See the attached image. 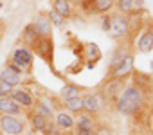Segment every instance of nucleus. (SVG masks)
Segmentation results:
<instances>
[{
    "label": "nucleus",
    "instance_id": "nucleus-1",
    "mask_svg": "<svg viewBox=\"0 0 153 135\" xmlns=\"http://www.w3.org/2000/svg\"><path fill=\"white\" fill-rule=\"evenodd\" d=\"M142 105H144V92L137 85H130L123 88L117 99V112H121L123 115H135L137 112H140Z\"/></svg>",
    "mask_w": 153,
    "mask_h": 135
},
{
    "label": "nucleus",
    "instance_id": "nucleus-2",
    "mask_svg": "<svg viewBox=\"0 0 153 135\" xmlns=\"http://www.w3.org/2000/svg\"><path fill=\"white\" fill-rule=\"evenodd\" d=\"M0 131L6 135H24L25 122L18 115H6L0 113Z\"/></svg>",
    "mask_w": 153,
    "mask_h": 135
},
{
    "label": "nucleus",
    "instance_id": "nucleus-3",
    "mask_svg": "<svg viewBox=\"0 0 153 135\" xmlns=\"http://www.w3.org/2000/svg\"><path fill=\"white\" fill-rule=\"evenodd\" d=\"M81 97H83V112L88 115H96V113L103 112L106 106V97L103 96V92H92V94H85Z\"/></svg>",
    "mask_w": 153,
    "mask_h": 135
},
{
    "label": "nucleus",
    "instance_id": "nucleus-4",
    "mask_svg": "<svg viewBox=\"0 0 153 135\" xmlns=\"http://www.w3.org/2000/svg\"><path fill=\"white\" fill-rule=\"evenodd\" d=\"M33 59H34V52L29 47H18L13 50V61L18 69H22V72H31L33 69Z\"/></svg>",
    "mask_w": 153,
    "mask_h": 135
},
{
    "label": "nucleus",
    "instance_id": "nucleus-5",
    "mask_svg": "<svg viewBox=\"0 0 153 135\" xmlns=\"http://www.w3.org/2000/svg\"><path fill=\"white\" fill-rule=\"evenodd\" d=\"M0 81L9 85L11 88H16L24 81V72H22V69H18L15 63H7L4 67V70L0 72Z\"/></svg>",
    "mask_w": 153,
    "mask_h": 135
},
{
    "label": "nucleus",
    "instance_id": "nucleus-6",
    "mask_svg": "<svg viewBox=\"0 0 153 135\" xmlns=\"http://www.w3.org/2000/svg\"><path fill=\"white\" fill-rule=\"evenodd\" d=\"M135 72V58H133V54H126L124 58H123V61L117 65V67H114L112 69V72H110V78H114V79H126L128 76H131Z\"/></svg>",
    "mask_w": 153,
    "mask_h": 135
},
{
    "label": "nucleus",
    "instance_id": "nucleus-7",
    "mask_svg": "<svg viewBox=\"0 0 153 135\" xmlns=\"http://www.w3.org/2000/svg\"><path fill=\"white\" fill-rule=\"evenodd\" d=\"M130 29V20L126 18V15H112V22H110V34L112 38H123Z\"/></svg>",
    "mask_w": 153,
    "mask_h": 135
},
{
    "label": "nucleus",
    "instance_id": "nucleus-8",
    "mask_svg": "<svg viewBox=\"0 0 153 135\" xmlns=\"http://www.w3.org/2000/svg\"><path fill=\"white\" fill-rule=\"evenodd\" d=\"M9 97H13L22 108H34V105H36V99H34V96L29 92V90H25V88H13L11 90V96Z\"/></svg>",
    "mask_w": 153,
    "mask_h": 135
},
{
    "label": "nucleus",
    "instance_id": "nucleus-9",
    "mask_svg": "<svg viewBox=\"0 0 153 135\" xmlns=\"http://www.w3.org/2000/svg\"><path fill=\"white\" fill-rule=\"evenodd\" d=\"M33 50L38 56H42L47 63L52 61V40L51 38H38V42L34 43Z\"/></svg>",
    "mask_w": 153,
    "mask_h": 135
},
{
    "label": "nucleus",
    "instance_id": "nucleus-10",
    "mask_svg": "<svg viewBox=\"0 0 153 135\" xmlns=\"http://www.w3.org/2000/svg\"><path fill=\"white\" fill-rule=\"evenodd\" d=\"M33 27H34V31L38 33L40 38H52V25H51V22L45 15H38L36 20L33 22Z\"/></svg>",
    "mask_w": 153,
    "mask_h": 135
},
{
    "label": "nucleus",
    "instance_id": "nucleus-11",
    "mask_svg": "<svg viewBox=\"0 0 153 135\" xmlns=\"http://www.w3.org/2000/svg\"><path fill=\"white\" fill-rule=\"evenodd\" d=\"M137 49L144 54L153 50V27H146L137 38Z\"/></svg>",
    "mask_w": 153,
    "mask_h": 135
},
{
    "label": "nucleus",
    "instance_id": "nucleus-12",
    "mask_svg": "<svg viewBox=\"0 0 153 135\" xmlns=\"http://www.w3.org/2000/svg\"><path fill=\"white\" fill-rule=\"evenodd\" d=\"M83 52H85V61H87V65L92 67L103 58V54H101V49H99V45H96V43H92V42H88V43H85V47H83Z\"/></svg>",
    "mask_w": 153,
    "mask_h": 135
},
{
    "label": "nucleus",
    "instance_id": "nucleus-13",
    "mask_svg": "<svg viewBox=\"0 0 153 135\" xmlns=\"http://www.w3.org/2000/svg\"><path fill=\"white\" fill-rule=\"evenodd\" d=\"M22 112H24V108L13 97L0 99V113H6V115H20Z\"/></svg>",
    "mask_w": 153,
    "mask_h": 135
},
{
    "label": "nucleus",
    "instance_id": "nucleus-14",
    "mask_svg": "<svg viewBox=\"0 0 153 135\" xmlns=\"http://www.w3.org/2000/svg\"><path fill=\"white\" fill-rule=\"evenodd\" d=\"M52 2V11H56L59 16H63L65 20L72 16V4L70 0H51Z\"/></svg>",
    "mask_w": 153,
    "mask_h": 135
},
{
    "label": "nucleus",
    "instance_id": "nucleus-15",
    "mask_svg": "<svg viewBox=\"0 0 153 135\" xmlns=\"http://www.w3.org/2000/svg\"><path fill=\"white\" fill-rule=\"evenodd\" d=\"M54 124H56L59 130H72L74 124H76V121H74V117H72L70 113L59 112V113H56V117H54Z\"/></svg>",
    "mask_w": 153,
    "mask_h": 135
},
{
    "label": "nucleus",
    "instance_id": "nucleus-16",
    "mask_svg": "<svg viewBox=\"0 0 153 135\" xmlns=\"http://www.w3.org/2000/svg\"><path fill=\"white\" fill-rule=\"evenodd\" d=\"M38 33L34 31V27H33V24H29V25H25L24 27V33H22V42L25 43V47H29V49H33L34 47V43L38 42Z\"/></svg>",
    "mask_w": 153,
    "mask_h": 135
},
{
    "label": "nucleus",
    "instance_id": "nucleus-17",
    "mask_svg": "<svg viewBox=\"0 0 153 135\" xmlns=\"http://www.w3.org/2000/svg\"><path fill=\"white\" fill-rule=\"evenodd\" d=\"M76 121V128L78 130H94L97 124H96V121H94V117L92 115H88V113H78V119H74Z\"/></svg>",
    "mask_w": 153,
    "mask_h": 135
},
{
    "label": "nucleus",
    "instance_id": "nucleus-18",
    "mask_svg": "<svg viewBox=\"0 0 153 135\" xmlns=\"http://www.w3.org/2000/svg\"><path fill=\"white\" fill-rule=\"evenodd\" d=\"M63 105H65V110L70 113H83V97L81 96L67 99V101H63Z\"/></svg>",
    "mask_w": 153,
    "mask_h": 135
},
{
    "label": "nucleus",
    "instance_id": "nucleus-19",
    "mask_svg": "<svg viewBox=\"0 0 153 135\" xmlns=\"http://www.w3.org/2000/svg\"><path fill=\"white\" fill-rule=\"evenodd\" d=\"M81 92H83V88H81V87H78V85H72V83H67V85L61 88L59 96H61V99H63V101H67V99H72V97H78V96H81Z\"/></svg>",
    "mask_w": 153,
    "mask_h": 135
},
{
    "label": "nucleus",
    "instance_id": "nucleus-20",
    "mask_svg": "<svg viewBox=\"0 0 153 135\" xmlns=\"http://www.w3.org/2000/svg\"><path fill=\"white\" fill-rule=\"evenodd\" d=\"M49 119H45V117H42V115H38V113H33L31 115V126L36 130V131H45L47 130V126H49Z\"/></svg>",
    "mask_w": 153,
    "mask_h": 135
},
{
    "label": "nucleus",
    "instance_id": "nucleus-21",
    "mask_svg": "<svg viewBox=\"0 0 153 135\" xmlns=\"http://www.w3.org/2000/svg\"><path fill=\"white\" fill-rule=\"evenodd\" d=\"M121 87H123V79H114V78H112V81H110V83H106V88H105L103 96H105V97L117 96V92H119V88H121Z\"/></svg>",
    "mask_w": 153,
    "mask_h": 135
},
{
    "label": "nucleus",
    "instance_id": "nucleus-22",
    "mask_svg": "<svg viewBox=\"0 0 153 135\" xmlns=\"http://www.w3.org/2000/svg\"><path fill=\"white\" fill-rule=\"evenodd\" d=\"M114 2H115V0H94V6H96L97 15H105V13H108V11L114 7Z\"/></svg>",
    "mask_w": 153,
    "mask_h": 135
},
{
    "label": "nucleus",
    "instance_id": "nucleus-23",
    "mask_svg": "<svg viewBox=\"0 0 153 135\" xmlns=\"http://www.w3.org/2000/svg\"><path fill=\"white\" fill-rule=\"evenodd\" d=\"M128 54V49L126 47H117L115 50H114V56H112V61H110V69H114V67H117L121 61H123V58Z\"/></svg>",
    "mask_w": 153,
    "mask_h": 135
},
{
    "label": "nucleus",
    "instance_id": "nucleus-24",
    "mask_svg": "<svg viewBox=\"0 0 153 135\" xmlns=\"http://www.w3.org/2000/svg\"><path fill=\"white\" fill-rule=\"evenodd\" d=\"M34 106H36V108H34V113H38V115H42V117H45V119H49V121L54 117V115H52V110H51L43 101H40V103L34 105Z\"/></svg>",
    "mask_w": 153,
    "mask_h": 135
},
{
    "label": "nucleus",
    "instance_id": "nucleus-25",
    "mask_svg": "<svg viewBox=\"0 0 153 135\" xmlns=\"http://www.w3.org/2000/svg\"><path fill=\"white\" fill-rule=\"evenodd\" d=\"M117 9L121 11V15H130L133 11V0H117Z\"/></svg>",
    "mask_w": 153,
    "mask_h": 135
},
{
    "label": "nucleus",
    "instance_id": "nucleus-26",
    "mask_svg": "<svg viewBox=\"0 0 153 135\" xmlns=\"http://www.w3.org/2000/svg\"><path fill=\"white\" fill-rule=\"evenodd\" d=\"M45 16L49 18V22H51V25H52V27H54V25H56V27H61V25L65 24V18H63V16H59L56 11H49Z\"/></svg>",
    "mask_w": 153,
    "mask_h": 135
},
{
    "label": "nucleus",
    "instance_id": "nucleus-27",
    "mask_svg": "<svg viewBox=\"0 0 153 135\" xmlns=\"http://www.w3.org/2000/svg\"><path fill=\"white\" fill-rule=\"evenodd\" d=\"M110 22H112V15L105 13V15L101 16V29H103L105 33H110Z\"/></svg>",
    "mask_w": 153,
    "mask_h": 135
},
{
    "label": "nucleus",
    "instance_id": "nucleus-28",
    "mask_svg": "<svg viewBox=\"0 0 153 135\" xmlns=\"http://www.w3.org/2000/svg\"><path fill=\"white\" fill-rule=\"evenodd\" d=\"M94 131H96V135H114V131L110 130V126H105V124L96 126V128H94Z\"/></svg>",
    "mask_w": 153,
    "mask_h": 135
},
{
    "label": "nucleus",
    "instance_id": "nucleus-29",
    "mask_svg": "<svg viewBox=\"0 0 153 135\" xmlns=\"http://www.w3.org/2000/svg\"><path fill=\"white\" fill-rule=\"evenodd\" d=\"M11 87L9 85H6V83H2L0 81V99H4V97H9L11 96Z\"/></svg>",
    "mask_w": 153,
    "mask_h": 135
},
{
    "label": "nucleus",
    "instance_id": "nucleus-30",
    "mask_svg": "<svg viewBox=\"0 0 153 135\" xmlns=\"http://www.w3.org/2000/svg\"><path fill=\"white\" fill-rule=\"evenodd\" d=\"M142 7H144V0H133V11H142Z\"/></svg>",
    "mask_w": 153,
    "mask_h": 135
},
{
    "label": "nucleus",
    "instance_id": "nucleus-31",
    "mask_svg": "<svg viewBox=\"0 0 153 135\" xmlns=\"http://www.w3.org/2000/svg\"><path fill=\"white\" fill-rule=\"evenodd\" d=\"M76 135H96V131L94 130H78Z\"/></svg>",
    "mask_w": 153,
    "mask_h": 135
},
{
    "label": "nucleus",
    "instance_id": "nucleus-32",
    "mask_svg": "<svg viewBox=\"0 0 153 135\" xmlns=\"http://www.w3.org/2000/svg\"><path fill=\"white\" fill-rule=\"evenodd\" d=\"M0 7H2V2H0Z\"/></svg>",
    "mask_w": 153,
    "mask_h": 135
},
{
    "label": "nucleus",
    "instance_id": "nucleus-33",
    "mask_svg": "<svg viewBox=\"0 0 153 135\" xmlns=\"http://www.w3.org/2000/svg\"><path fill=\"white\" fill-rule=\"evenodd\" d=\"M67 135H72V133H67Z\"/></svg>",
    "mask_w": 153,
    "mask_h": 135
},
{
    "label": "nucleus",
    "instance_id": "nucleus-34",
    "mask_svg": "<svg viewBox=\"0 0 153 135\" xmlns=\"http://www.w3.org/2000/svg\"><path fill=\"white\" fill-rule=\"evenodd\" d=\"M115 2H117V0H115Z\"/></svg>",
    "mask_w": 153,
    "mask_h": 135
}]
</instances>
